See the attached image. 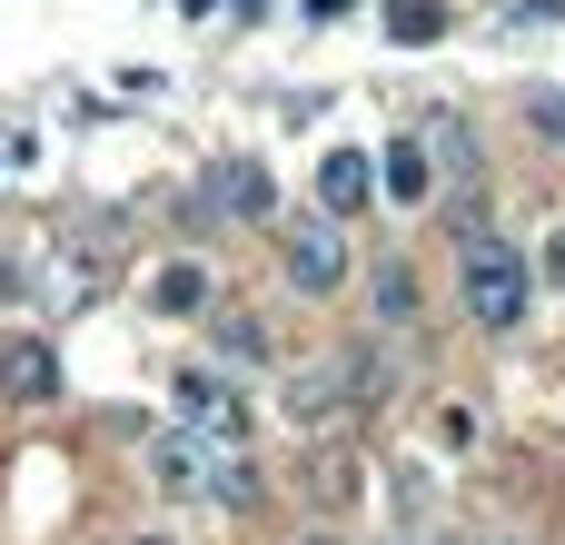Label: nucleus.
<instances>
[{"instance_id":"obj_1","label":"nucleus","mask_w":565,"mask_h":545,"mask_svg":"<svg viewBox=\"0 0 565 545\" xmlns=\"http://www.w3.org/2000/svg\"><path fill=\"white\" fill-rule=\"evenodd\" d=\"M149 477L169 487V496H199V506H248L258 496V477H248V457L238 447H218V437H199V427H159L149 437Z\"/></svg>"},{"instance_id":"obj_2","label":"nucleus","mask_w":565,"mask_h":545,"mask_svg":"<svg viewBox=\"0 0 565 545\" xmlns=\"http://www.w3.org/2000/svg\"><path fill=\"white\" fill-rule=\"evenodd\" d=\"M457 288H467V318H477L487 338H507V328L526 318V248L497 238V228H477L467 258H457Z\"/></svg>"},{"instance_id":"obj_3","label":"nucleus","mask_w":565,"mask_h":545,"mask_svg":"<svg viewBox=\"0 0 565 545\" xmlns=\"http://www.w3.org/2000/svg\"><path fill=\"white\" fill-rule=\"evenodd\" d=\"M109 278H119V248H99V238H60V248H30V288H40V308H50V318L89 308Z\"/></svg>"},{"instance_id":"obj_4","label":"nucleus","mask_w":565,"mask_h":545,"mask_svg":"<svg viewBox=\"0 0 565 545\" xmlns=\"http://www.w3.org/2000/svg\"><path fill=\"white\" fill-rule=\"evenodd\" d=\"M278 248H288V288H308V298H328V288L348 278V228H338L328 209H318V218H288Z\"/></svg>"},{"instance_id":"obj_5","label":"nucleus","mask_w":565,"mask_h":545,"mask_svg":"<svg viewBox=\"0 0 565 545\" xmlns=\"http://www.w3.org/2000/svg\"><path fill=\"white\" fill-rule=\"evenodd\" d=\"M179 427H199V437H218V447H248V407H238L209 367H179Z\"/></svg>"},{"instance_id":"obj_6","label":"nucleus","mask_w":565,"mask_h":545,"mask_svg":"<svg viewBox=\"0 0 565 545\" xmlns=\"http://www.w3.org/2000/svg\"><path fill=\"white\" fill-rule=\"evenodd\" d=\"M209 199H218L228 218H248V228L278 218V179H268L258 159H218V169H209Z\"/></svg>"},{"instance_id":"obj_7","label":"nucleus","mask_w":565,"mask_h":545,"mask_svg":"<svg viewBox=\"0 0 565 545\" xmlns=\"http://www.w3.org/2000/svg\"><path fill=\"white\" fill-rule=\"evenodd\" d=\"M367 199H377V159H358V149H328V159H318V209H328V218H358Z\"/></svg>"},{"instance_id":"obj_8","label":"nucleus","mask_w":565,"mask_h":545,"mask_svg":"<svg viewBox=\"0 0 565 545\" xmlns=\"http://www.w3.org/2000/svg\"><path fill=\"white\" fill-rule=\"evenodd\" d=\"M377 189H387V199H407V209H427L437 169H427V139H417V129H407V139H387V159H377Z\"/></svg>"},{"instance_id":"obj_9","label":"nucleus","mask_w":565,"mask_h":545,"mask_svg":"<svg viewBox=\"0 0 565 545\" xmlns=\"http://www.w3.org/2000/svg\"><path fill=\"white\" fill-rule=\"evenodd\" d=\"M0 387H10L20 407H30V397H50V387H60V357H50V338H10V348H0Z\"/></svg>"},{"instance_id":"obj_10","label":"nucleus","mask_w":565,"mask_h":545,"mask_svg":"<svg viewBox=\"0 0 565 545\" xmlns=\"http://www.w3.org/2000/svg\"><path fill=\"white\" fill-rule=\"evenodd\" d=\"M387 40H397V50L447 40V0H387Z\"/></svg>"},{"instance_id":"obj_11","label":"nucleus","mask_w":565,"mask_h":545,"mask_svg":"<svg viewBox=\"0 0 565 545\" xmlns=\"http://www.w3.org/2000/svg\"><path fill=\"white\" fill-rule=\"evenodd\" d=\"M149 298H159V318H189V308L209 298V278H199V268L179 258V268H159V288H149Z\"/></svg>"},{"instance_id":"obj_12","label":"nucleus","mask_w":565,"mask_h":545,"mask_svg":"<svg viewBox=\"0 0 565 545\" xmlns=\"http://www.w3.org/2000/svg\"><path fill=\"white\" fill-rule=\"evenodd\" d=\"M218 357H238V367H258V357H268V328H258L248 308H228V318H218Z\"/></svg>"},{"instance_id":"obj_13","label":"nucleus","mask_w":565,"mask_h":545,"mask_svg":"<svg viewBox=\"0 0 565 545\" xmlns=\"http://www.w3.org/2000/svg\"><path fill=\"white\" fill-rule=\"evenodd\" d=\"M407 308H417V288H407V268H377V318H387V328H407Z\"/></svg>"},{"instance_id":"obj_14","label":"nucleus","mask_w":565,"mask_h":545,"mask_svg":"<svg viewBox=\"0 0 565 545\" xmlns=\"http://www.w3.org/2000/svg\"><path fill=\"white\" fill-rule=\"evenodd\" d=\"M526 119H536L546 139H565V99H556V89H536V99H526Z\"/></svg>"},{"instance_id":"obj_15","label":"nucleus","mask_w":565,"mask_h":545,"mask_svg":"<svg viewBox=\"0 0 565 545\" xmlns=\"http://www.w3.org/2000/svg\"><path fill=\"white\" fill-rule=\"evenodd\" d=\"M516 20H565V0H516Z\"/></svg>"},{"instance_id":"obj_16","label":"nucleus","mask_w":565,"mask_h":545,"mask_svg":"<svg viewBox=\"0 0 565 545\" xmlns=\"http://www.w3.org/2000/svg\"><path fill=\"white\" fill-rule=\"evenodd\" d=\"M348 10H358V0H308V20H348Z\"/></svg>"},{"instance_id":"obj_17","label":"nucleus","mask_w":565,"mask_h":545,"mask_svg":"<svg viewBox=\"0 0 565 545\" xmlns=\"http://www.w3.org/2000/svg\"><path fill=\"white\" fill-rule=\"evenodd\" d=\"M546 278H556V288H565V238H546Z\"/></svg>"},{"instance_id":"obj_18","label":"nucleus","mask_w":565,"mask_h":545,"mask_svg":"<svg viewBox=\"0 0 565 545\" xmlns=\"http://www.w3.org/2000/svg\"><path fill=\"white\" fill-rule=\"evenodd\" d=\"M179 10H189V20H209V10H218V0H179Z\"/></svg>"},{"instance_id":"obj_19","label":"nucleus","mask_w":565,"mask_h":545,"mask_svg":"<svg viewBox=\"0 0 565 545\" xmlns=\"http://www.w3.org/2000/svg\"><path fill=\"white\" fill-rule=\"evenodd\" d=\"M238 20H268V0H238Z\"/></svg>"},{"instance_id":"obj_20","label":"nucleus","mask_w":565,"mask_h":545,"mask_svg":"<svg viewBox=\"0 0 565 545\" xmlns=\"http://www.w3.org/2000/svg\"><path fill=\"white\" fill-rule=\"evenodd\" d=\"M308 545H338V536H308Z\"/></svg>"},{"instance_id":"obj_21","label":"nucleus","mask_w":565,"mask_h":545,"mask_svg":"<svg viewBox=\"0 0 565 545\" xmlns=\"http://www.w3.org/2000/svg\"><path fill=\"white\" fill-rule=\"evenodd\" d=\"M139 545H159V536H139Z\"/></svg>"}]
</instances>
